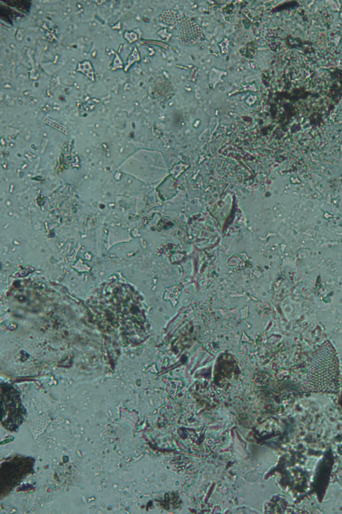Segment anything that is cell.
<instances>
[{
  "label": "cell",
  "mask_w": 342,
  "mask_h": 514,
  "mask_svg": "<svg viewBox=\"0 0 342 514\" xmlns=\"http://www.w3.org/2000/svg\"><path fill=\"white\" fill-rule=\"evenodd\" d=\"M202 28L189 18L182 19L178 40L183 45H193L204 39Z\"/></svg>",
  "instance_id": "obj_2"
},
{
  "label": "cell",
  "mask_w": 342,
  "mask_h": 514,
  "mask_svg": "<svg viewBox=\"0 0 342 514\" xmlns=\"http://www.w3.org/2000/svg\"><path fill=\"white\" fill-rule=\"evenodd\" d=\"M304 390L311 393H336L340 388L337 352L330 341L323 343L313 354L307 366Z\"/></svg>",
  "instance_id": "obj_1"
},
{
  "label": "cell",
  "mask_w": 342,
  "mask_h": 514,
  "mask_svg": "<svg viewBox=\"0 0 342 514\" xmlns=\"http://www.w3.org/2000/svg\"><path fill=\"white\" fill-rule=\"evenodd\" d=\"M123 68V62L122 61L121 58H120L119 54H116L115 60H114L113 66L112 67V70H115L118 68Z\"/></svg>",
  "instance_id": "obj_6"
},
{
  "label": "cell",
  "mask_w": 342,
  "mask_h": 514,
  "mask_svg": "<svg viewBox=\"0 0 342 514\" xmlns=\"http://www.w3.org/2000/svg\"><path fill=\"white\" fill-rule=\"evenodd\" d=\"M125 39L129 42V43H132V42H134L137 39V36L134 32H126L125 34Z\"/></svg>",
  "instance_id": "obj_7"
},
{
  "label": "cell",
  "mask_w": 342,
  "mask_h": 514,
  "mask_svg": "<svg viewBox=\"0 0 342 514\" xmlns=\"http://www.w3.org/2000/svg\"><path fill=\"white\" fill-rule=\"evenodd\" d=\"M160 20L165 24L173 25L177 22V15L173 10H166L161 15Z\"/></svg>",
  "instance_id": "obj_4"
},
{
  "label": "cell",
  "mask_w": 342,
  "mask_h": 514,
  "mask_svg": "<svg viewBox=\"0 0 342 514\" xmlns=\"http://www.w3.org/2000/svg\"><path fill=\"white\" fill-rule=\"evenodd\" d=\"M78 71L82 72L89 79L94 81V73L92 64L88 61H85L83 63H79L78 66Z\"/></svg>",
  "instance_id": "obj_3"
},
{
  "label": "cell",
  "mask_w": 342,
  "mask_h": 514,
  "mask_svg": "<svg viewBox=\"0 0 342 514\" xmlns=\"http://www.w3.org/2000/svg\"><path fill=\"white\" fill-rule=\"evenodd\" d=\"M139 60V52H138L137 49H136L135 48V49H134V51H133L132 54H131L130 55V56L128 57V62H127V64L125 68V71H127L128 68L130 67V66L132 65V64L134 63V62H136V61Z\"/></svg>",
  "instance_id": "obj_5"
}]
</instances>
